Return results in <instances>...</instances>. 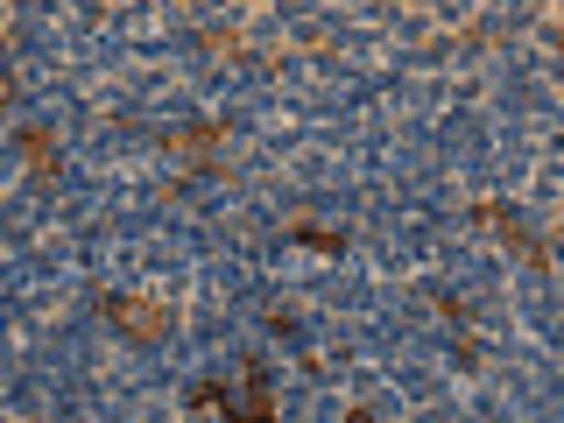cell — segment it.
Masks as SVG:
<instances>
[{
    "mask_svg": "<svg viewBox=\"0 0 564 423\" xmlns=\"http://www.w3.org/2000/svg\"><path fill=\"white\" fill-rule=\"evenodd\" d=\"M106 317H113L128 339H163L170 332V304H149V296H106Z\"/></svg>",
    "mask_w": 564,
    "mask_h": 423,
    "instance_id": "6da1fadb",
    "label": "cell"
},
{
    "mask_svg": "<svg viewBox=\"0 0 564 423\" xmlns=\"http://www.w3.org/2000/svg\"><path fill=\"white\" fill-rule=\"evenodd\" d=\"M473 219H480V226H487V234H494V240H501V247H508V254H522V261H529V269H551V254H543V247H536V240H529V234H522V226H516V219H508V212H501V205H473Z\"/></svg>",
    "mask_w": 564,
    "mask_h": 423,
    "instance_id": "7a4b0ae2",
    "label": "cell"
},
{
    "mask_svg": "<svg viewBox=\"0 0 564 423\" xmlns=\"http://www.w3.org/2000/svg\"><path fill=\"white\" fill-rule=\"evenodd\" d=\"M219 141H226L219 120H198V128H170V134H163V149H176V155H212Z\"/></svg>",
    "mask_w": 564,
    "mask_h": 423,
    "instance_id": "3957f363",
    "label": "cell"
},
{
    "mask_svg": "<svg viewBox=\"0 0 564 423\" xmlns=\"http://www.w3.org/2000/svg\"><path fill=\"white\" fill-rule=\"evenodd\" d=\"M22 155H29V170H35V176L57 170V141H50V128H22Z\"/></svg>",
    "mask_w": 564,
    "mask_h": 423,
    "instance_id": "277c9868",
    "label": "cell"
},
{
    "mask_svg": "<svg viewBox=\"0 0 564 423\" xmlns=\"http://www.w3.org/2000/svg\"><path fill=\"white\" fill-rule=\"evenodd\" d=\"M290 240L317 247V254H339V247H346V234H325V226H290Z\"/></svg>",
    "mask_w": 564,
    "mask_h": 423,
    "instance_id": "5b68a950",
    "label": "cell"
}]
</instances>
